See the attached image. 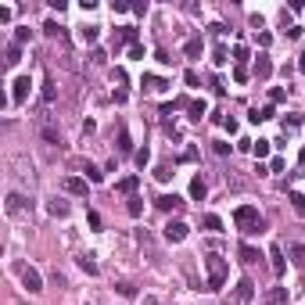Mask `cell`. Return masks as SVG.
Listing matches in <instances>:
<instances>
[{"label": "cell", "mask_w": 305, "mask_h": 305, "mask_svg": "<svg viewBox=\"0 0 305 305\" xmlns=\"http://www.w3.org/2000/svg\"><path fill=\"white\" fill-rule=\"evenodd\" d=\"M233 223L241 227V233H262L266 230V219L258 216L255 205H241V208L233 212Z\"/></svg>", "instance_id": "1"}, {"label": "cell", "mask_w": 305, "mask_h": 305, "mask_svg": "<svg viewBox=\"0 0 305 305\" xmlns=\"http://www.w3.org/2000/svg\"><path fill=\"white\" fill-rule=\"evenodd\" d=\"M205 266H208V287L205 291H219L223 284H227V258L223 255H208Z\"/></svg>", "instance_id": "2"}, {"label": "cell", "mask_w": 305, "mask_h": 305, "mask_svg": "<svg viewBox=\"0 0 305 305\" xmlns=\"http://www.w3.org/2000/svg\"><path fill=\"white\" fill-rule=\"evenodd\" d=\"M252 298H255V284L248 277H241V280H237V287H233V302L237 305H248Z\"/></svg>", "instance_id": "3"}, {"label": "cell", "mask_w": 305, "mask_h": 305, "mask_svg": "<svg viewBox=\"0 0 305 305\" xmlns=\"http://www.w3.org/2000/svg\"><path fill=\"white\" fill-rule=\"evenodd\" d=\"M187 223L183 219H173V223H165V241L169 244H179V241H183V237H187Z\"/></svg>", "instance_id": "4"}, {"label": "cell", "mask_w": 305, "mask_h": 305, "mask_svg": "<svg viewBox=\"0 0 305 305\" xmlns=\"http://www.w3.org/2000/svg\"><path fill=\"white\" fill-rule=\"evenodd\" d=\"M29 86H32L29 76H18L15 83H11V104H22V101L29 97Z\"/></svg>", "instance_id": "5"}, {"label": "cell", "mask_w": 305, "mask_h": 305, "mask_svg": "<svg viewBox=\"0 0 305 305\" xmlns=\"http://www.w3.org/2000/svg\"><path fill=\"white\" fill-rule=\"evenodd\" d=\"M269 76H273V61H269V54H258V58H255V79L266 83Z\"/></svg>", "instance_id": "6"}, {"label": "cell", "mask_w": 305, "mask_h": 305, "mask_svg": "<svg viewBox=\"0 0 305 305\" xmlns=\"http://www.w3.org/2000/svg\"><path fill=\"white\" fill-rule=\"evenodd\" d=\"M22 284H25V287L32 291V295H36V291H43V280H40V273H36L32 266H25V269H22Z\"/></svg>", "instance_id": "7"}, {"label": "cell", "mask_w": 305, "mask_h": 305, "mask_svg": "<svg viewBox=\"0 0 305 305\" xmlns=\"http://www.w3.org/2000/svg\"><path fill=\"white\" fill-rule=\"evenodd\" d=\"M154 205L162 208V212H179V208L187 205V201H183V198H176V194H162V198L154 201Z\"/></svg>", "instance_id": "8"}, {"label": "cell", "mask_w": 305, "mask_h": 305, "mask_svg": "<svg viewBox=\"0 0 305 305\" xmlns=\"http://www.w3.org/2000/svg\"><path fill=\"white\" fill-rule=\"evenodd\" d=\"M65 190H69V194H76V198H86V179L83 176H69V179H65Z\"/></svg>", "instance_id": "9"}, {"label": "cell", "mask_w": 305, "mask_h": 305, "mask_svg": "<svg viewBox=\"0 0 305 305\" xmlns=\"http://www.w3.org/2000/svg\"><path fill=\"white\" fill-rule=\"evenodd\" d=\"M76 169H83V173H86V179H90V183H101V179H104V173H101V169L97 165H90V162H72Z\"/></svg>", "instance_id": "10"}, {"label": "cell", "mask_w": 305, "mask_h": 305, "mask_svg": "<svg viewBox=\"0 0 305 305\" xmlns=\"http://www.w3.org/2000/svg\"><path fill=\"white\" fill-rule=\"evenodd\" d=\"M266 302H269V305H287V302H291V295H287V287H269Z\"/></svg>", "instance_id": "11"}, {"label": "cell", "mask_w": 305, "mask_h": 305, "mask_svg": "<svg viewBox=\"0 0 305 305\" xmlns=\"http://www.w3.org/2000/svg\"><path fill=\"white\" fill-rule=\"evenodd\" d=\"M25 212V198L22 194H7V216H22Z\"/></svg>", "instance_id": "12"}, {"label": "cell", "mask_w": 305, "mask_h": 305, "mask_svg": "<svg viewBox=\"0 0 305 305\" xmlns=\"http://www.w3.org/2000/svg\"><path fill=\"white\" fill-rule=\"evenodd\" d=\"M237 255H241V262H244V266H255L258 258H262V255H258L252 244H241V248H237Z\"/></svg>", "instance_id": "13"}, {"label": "cell", "mask_w": 305, "mask_h": 305, "mask_svg": "<svg viewBox=\"0 0 305 305\" xmlns=\"http://www.w3.org/2000/svg\"><path fill=\"white\" fill-rule=\"evenodd\" d=\"M18 61H22V47H18V43H7V51H4V65H7V69H15Z\"/></svg>", "instance_id": "14"}, {"label": "cell", "mask_w": 305, "mask_h": 305, "mask_svg": "<svg viewBox=\"0 0 305 305\" xmlns=\"http://www.w3.org/2000/svg\"><path fill=\"white\" fill-rule=\"evenodd\" d=\"M94 258H97V255H90V252H86V255H79V269H83V273H90V277H97V273H101Z\"/></svg>", "instance_id": "15"}, {"label": "cell", "mask_w": 305, "mask_h": 305, "mask_svg": "<svg viewBox=\"0 0 305 305\" xmlns=\"http://www.w3.org/2000/svg\"><path fill=\"white\" fill-rule=\"evenodd\" d=\"M248 119H252V122H266V119H273V104H262V108H252V111H248Z\"/></svg>", "instance_id": "16"}, {"label": "cell", "mask_w": 305, "mask_h": 305, "mask_svg": "<svg viewBox=\"0 0 305 305\" xmlns=\"http://www.w3.org/2000/svg\"><path fill=\"white\" fill-rule=\"evenodd\" d=\"M208 194V187H205V179H201V176H194V179H190V198H194V201H201V198H205Z\"/></svg>", "instance_id": "17"}, {"label": "cell", "mask_w": 305, "mask_h": 305, "mask_svg": "<svg viewBox=\"0 0 305 305\" xmlns=\"http://www.w3.org/2000/svg\"><path fill=\"white\" fill-rule=\"evenodd\" d=\"M137 183H140L137 176H126V179H119V183H115V190H119V194H129V198H133V190H137Z\"/></svg>", "instance_id": "18"}, {"label": "cell", "mask_w": 305, "mask_h": 305, "mask_svg": "<svg viewBox=\"0 0 305 305\" xmlns=\"http://www.w3.org/2000/svg\"><path fill=\"white\" fill-rule=\"evenodd\" d=\"M269 258H273V273L280 277V273H284V248H280V244H273V252H269Z\"/></svg>", "instance_id": "19"}, {"label": "cell", "mask_w": 305, "mask_h": 305, "mask_svg": "<svg viewBox=\"0 0 305 305\" xmlns=\"http://www.w3.org/2000/svg\"><path fill=\"white\" fill-rule=\"evenodd\" d=\"M183 51H187V58H198V54L205 51V43H201V36H194V40H187V43H183Z\"/></svg>", "instance_id": "20"}, {"label": "cell", "mask_w": 305, "mask_h": 305, "mask_svg": "<svg viewBox=\"0 0 305 305\" xmlns=\"http://www.w3.org/2000/svg\"><path fill=\"white\" fill-rule=\"evenodd\" d=\"M97 36H101L97 25H83V29H79V40H83V43H97Z\"/></svg>", "instance_id": "21"}, {"label": "cell", "mask_w": 305, "mask_h": 305, "mask_svg": "<svg viewBox=\"0 0 305 305\" xmlns=\"http://www.w3.org/2000/svg\"><path fill=\"white\" fill-rule=\"evenodd\" d=\"M291 208H295V216H302V219H305V194L291 190Z\"/></svg>", "instance_id": "22"}, {"label": "cell", "mask_w": 305, "mask_h": 305, "mask_svg": "<svg viewBox=\"0 0 305 305\" xmlns=\"http://www.w3.org/2000/svg\"><path fill=\"white\" fill-rule=\"evenodd\" d=\"M119 151H122V154H129V151H133L129 133H126V126H122V122H119Z\"/></svg>", "instance_id": "23"}, {"label": "cell", "mask_w": 305, "mask_h": 305, "mask_svg": "<svg viewBox=\"0 0 305 305\" xmlns=\"http://www.w3.org/2000/svg\"><path fill=\"white\" fill-rule=\"evenodd\" d=\"M291 262H295L298 269H305V244H295V248H291Z\"/></svg>", "instance_id": "24"}, {"label": "cell", "mask_w": 305, "mask_h": 305, "mask_svg": "<svg viewBox=\"0 0 305 305\" xmlns=\"http://www.w3.org/2000/svg\"><path fill=\"white\" fill-rule=\"evenodd\" d=\"M43 32H47L51 40H65V29L58 25V22H47V25H43Z\"/></svg>", "instance_id": "25"}, {"label": "cell", "mask_w": 305, "mask_h": 305, "mask_svg": "<svg viewBox=\"0 0 305 305\" xmlns=\"http://www.w3.org/2000/svg\"><path fill=\"white\" fill-rule=\"evenodd\" d=\"M140 86H148V90H165V79H162V76H144Z\"/></svg>", "instance_id": "26"}, {"label": "cell", "mask_w": 305, "mask_h": 305, "mask_svg": "<svg viewBox=\"0 0 305 305\" xmlns=\"http://www.w3.org/2000/svg\"><path fill=\"white\" fill-rule=\"evenodd\" d=\"M126 208H129V216H144V198H137V194H133Z\"/></svg>", "instance_id": "27"}, {"label": "cell", "mask_w": 305, "mask_h": 305, "mask_svg": "<svg viewBox=\"0 0 305 305\" xmlns=\"http://www.w3.org/2000/svg\"><path fill=\"white\" fill-rule=\"evenodd\" d=\"M29 36H32L29 25H18V29H15V43H18V47H22V43H29Z\"/></svg>", "instance_id": "28"}, {"label": "cell", "mask_w": 305, "mask_h": 305, "mask_svg": "<svg viewBox=\"0 0 305 305\" xmlns=\"http://www.w3.org/2000/svg\"><path fill=\"white\" fill-rule=\"evenodd\" d=\"M269 101H273V104H284V101H287V90H284V86H273V90H269Z\"/></svg>", "instance_id": "29"}, {"label": "cell", "mask_w": 305, "mask_h": 305, "mask_svg": "<svg viewBox=\"0 0 305 305\" xmlns=\"http://www.w3.org/2000/svg\"><path fill=\"white\" fill-rule=\"evenodd\" d=\"M252 151H255V158H266V154H269V140H255Z\"/></svg>", "instance_id": "30"}, {"label": "cell", "mask_w": 305, "mask_h": 305, "mask_svg": "<svg viewBox=\"0 0 305 305\" xmlns=\"http://www.w3.org/2000/svg\"><path fill=\"white\" fill-rule=\"evenodd\" d=\"M205 230L219 233V230H223V219H219V216H205Z\"/></svg>", "instance_id": "31"}, {"label": "cell", "mask_w": 305, "mask_h": 305, "mask_svg": "<svg viewBox=\"0 0 305 305\" xmlns=\"http://www.w3.org/2000/svg\"><path fill=\"white\" fill-rule=\"evenodd\" d=\"M115 291H119V295H122V298H133V295H137V287H133V284H129V280H122V284H119Z\"/></svg>", "instance_id": "32"}, {"label": "cell", "mask_w": 305, "mask_h": 305, "mask_svg": "<svg viewBox=\"0 0 305 305\" xmlns=\"http://www.w3.org/2000/svg\"><path fill=\"white\" fill-rule=\"evenodd\" d=\"M51 216H69V205L65 201H51Z\"/></svg>", "instance_id": "33"}, {"label": "cell", "mask_w": 305, "mask_h": 305, "mask_svg": "<svg viewBox=\"0 0 305 305\" xmlns=\"http://www.w3.org/2000/svg\"><path fill=\"white\" fill-rule=\"evenodd\" d=\"M133 158H137V165L144 169V165H148V162H151V151H148V148H140V151H137V154H133Z\"/></svg>", "instance_id": "34"}, {"label": "cell", "mask_w": 305, "mask_h": 305, "mask_svg": "<svg viewBox=\"0 0 305 305\" xmlns=\"http://www.w3.org/2000/svg\"><path fill=\"white\" fill-rule=\"evenodd\" d=\"M205 115V101H194V104H190V119H201Z\"/></svg>", "instance_id": "35"}, {"label": "cell", "mask_w": 305, "mask_h": 305, "mask_svg": "<svg viewBox=\"0 0 305 305\" xmlns=\"http://www.w3.org/2000/svg\"><path fill=\"white\" fill-rule=\"evenodd\" d=\"M233 61L244 65V61H248V47H233Z\"/></svg>", "instance_id": "36"}, {"label": "cell", "mask_w": 305, "mask_h": 305, "mask_svg": "<svg viewBox=\"0 0 305 305\" xmlns=\"http://www.w3.org/2000/svg\"><path fill=\"white\" fill-rule=\"evenodd\" d=\"M212 61H216V65H223V61H227V47H223V43L216 47V54H212Z\"/></svg>", "instance_id": "37"}, {"label": "cell", "mask_w": 305, "mask_h": 305, "mask_svg": "<svg viewBox=\"0 0 305 305\" xmlns=\"http://www.w3.org/2000/svg\"><path fill=\"white\" fill-rule=\"evenodd\" d=\"M233 79H237V83H248V69H244V65H237V69H233Z\"/></svg>", "instance_id": "38"}, {"label": "cell", "mask_w": 305, "mask_h": 305, "mask_svg": "<svg viewBox=\"0 0 305 305\" xmlns=\"http://www.w3.org/2000/svg\"><path fill=\"white\" fill-rule=\"evenodd\" d=\"M43 101H54V79H47V83H43Z\"/></svg>", "instance_id": "39"}, {"label": "cell", "mask_w": 305, "mask_h": 305, "mask_svg": "<svg viewBox=\"0 0 305 305\" xmlns=\"http://www.w3.org/2000/svg\"><path fill=\"white\" fill-rule=\"evenodd\" d=\"M154 176H158V179H169V176H173V169H169V165H158Z\"/></svg>", "instance_id": "40"}, {"label": "cell", "mask_w": 305, "mask_h": 305, "mask_svg": "<svg viewBox=\"0 0 305 305\" xmlns=\"http://www.w3.org/2000/svg\"><path fill=\"white\" fill-rule=\"evenodd\" d=\"M269 173H284V158H273V162H269Z\"/></svg>", "instance_id": "41"}, {"label": "cell", "mask_w": 305, "mask_h": 305, "mask_svg": "<svg viewBox=\"0 0 305 305\" xmlns=\"http://www.w3.org/2000/svg\"><path fill=\"white\" fill-rule=\"evenodd\" d=\"M7 22H11V7L0 4V25H7Z\"/></svg>", "instance_id": "42"}, {"label": "cell", "mask_w": 305, "mask_h": 305, "mask_svg": "<svg viewBox=\"0 0 305 305\" xmlns=\"http://www.w3.org/2000/svg\"><path fill=\"white\" fill-rule=\"evenodd\" d=\"M133 4H126V0H115V4H111V11H119V15H122V11H129Z\"/></svg>", "instance_id": "43"}, {"label": "cell", "mask_w": 305, "mask_h": 305, "mask_svg": "<svg viewBox=\"0 0 305 305\" xmlns=\"http://www.w3.org/2000/svg\"><path fill=\"white\" fill-rule=\"evenodd\" d=\"M183 79H187V86H201V79H198V72H187Z\"/></svg>", "instance_id": "44"}, {"label": "cell", "mask_w": 305, "mask_h": 305, "mask_svg": "<svg viewBox=\"0 0 305 305\" xmlns=\"http://www.w3.org/2000/svg\"><path fill=\"white\" fill-rule=\"evenodd\" d=\"M216 154H230V144L227 140H216Z\"/></svg>", "instance_id": "45"}, {"label": "cell", "mask_w": 305, "mask_h": 305, "mask_svg": "<svg viewBox=\"0 0 305 305\" xmlns=\"http://www.w3.org/2000/svg\"><path fill=\"white\" fill-rule=\"evenodd\" d=\"M298 72L305 76V54H302V58H298Z\"/></svg>", "instance_id": "46"}, {"label": "cell", "mask_w": 305, "mask_h": 305, "mask_svg": "<svg viewBox=\"0 0 305 305\" xmlns=\"http://www.w3.org/2000/svg\"><path fill=\"white\" fill-rule=\"evenodd\" d=\"M298 162H302V165H305V148H302V151H298Z\"/></svg>", "instance_id": "47"}]
</instances>
